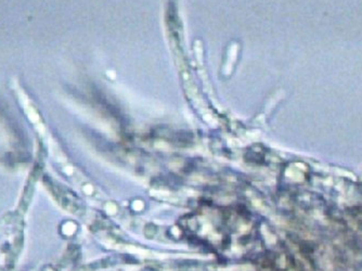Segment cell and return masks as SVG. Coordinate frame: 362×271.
Instances as JSON below:
<instances>
[{"instance_id": "1", "label": "cell", "mask_w": 362, "mask_h": 271, "mask_svg": "<svg viewBox=\"0 0 362 271\" xmlns=\"http://www.w3.org/2000/svg\"><path fill=\"white\" fill-rule=\"evenodd\" d=\"M107 208H108V212H110V213H114V212H115V206L113 205V204H108V205H107Z\"/></svg>"}]
</instances>
